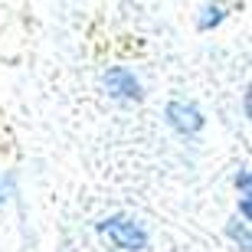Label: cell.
Listing matches in <instances>:
<instances>
[{
	"mask_svg": "<svg viewBox=\"0 0 252 252\" xmlns=\"http://www.w3.org/2000/svg\"><path fill=\"white\" fill-rule=\"evenodd\" d=\"M102 233L125 252H141L144 246H148V233H144L134 220H128V216H112V220H105Z\"/></svg>",
	"mask_w": 252,
	"mask_h": 252,
	"instance_id": "6da1fadb",
	"label": "cell"
},
{
	"mask_svg": "<svg viewBox=\"0 0 252 252\" xmlns=\"http://www.w3.org/2000/svg\"><path fill=\"white\" fill-rule=\"evenodd\" d=\"M105 89H108L115 98H138L141 95L138 79H134L128 69H112V72L105 75Z\"/></svg>",
	"mask_w": 252,
	"mask_h": 252,
	"instance_id": "7a4b0ae2",
	"label": "cell"
},
{
	"mask_svg": "<svg viewBox=\"0 0 252 252\" xmlns=\"http://www.w3.org/2000/svg\"><path fill=\"white\" fill-rule=\"evenodd\" d=\"M167 118H170V125L177 131H196L200 125H203V118H200V112H196V105H190V102H174L167 108Z\"/></svg>",
	"mask_w": 252,
	"mask_h": 252,
	"instance_id": "3957f363",
	"label": "cell"
},
{
	"mask_svg": "<svg viewBox=\"0 0 252 252\" xmlns=\"http://www.w3.org/2000/svg\"><path fill=\"white\" fill-rule=\"evenodd\" d=\"M0 200H7V196H3V180H0Z\"/></svg>",
	"mask_w": 252,
	"mask_h": 252,
	"instance_id": "277c9868",
	"label": "cell"
}]
</instances>
